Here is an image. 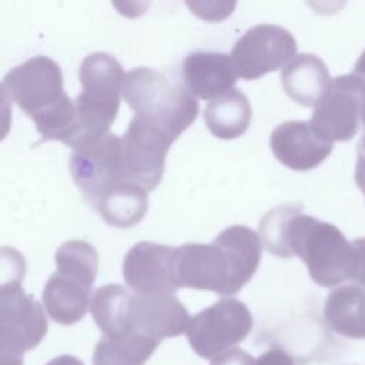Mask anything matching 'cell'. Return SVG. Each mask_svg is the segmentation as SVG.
<instances>
[{"instance_id": "8", "label": "cell", "mask_w": 365, "mask_h": 365, "mask_svg": "<svg viewBox=\"0 0 365 365\" xmlns=\"http://www.w3.org/2000/svg\"><path fill=\"white\" fill-rule=\"evenodd\" d=\"M297 48V41L287 29L264 23L247 30L235 41L230 56L238 77L257 80L288 64Z\"/></svg>"}, {"instance_id": "17", "label": "cell", "mask_w": 365, "mask_h": 365, "mask_svg": "<svg viewBox=\"0 0 365 365\" xmlns=\"http://www.w3.org/2000/svg\"><path fill=\"white\" fill-rule=\"evenodd\" d=\"M281 84L287 96L295 103L314 107L329 90L332 78L318 56L302 53L282 68Z\"/></svg>"}, {"instance_id": "29", "label": "cell", "mask_w": 365, "mask_h": 365, "mask_svg": "<svg viewBox=\"0 0 365 365\" xmlns=\"http://www.w3.org/2000/svg\"><path fill=\"white\" fill-rule=\"evenodd\" d=\"M351 242H352L354 255H355L352 279L356 281L359 285L365 287V238H356Z\"/></svg>"}, {"instance_id": "15", "label": "cell", "mask_w": 365, "mask_h": 365, "mask_svg": "<svg viewBox=\"0 0 365 365\" xmlns=\"http://www.w3.org/2000/svg\"><path fill=\"white\" fill-rule=\"evenodd\" d=\"M181 71L185 87L202 100H212L230 91L238 78L231 56L212 51L188 54Z\"/></svg>"}, {"instance_id": "19", "label": "cell", "mask_w": 365, "mask_h": 365, "mask_svg": "<svg viewBox=\"0 0 365 365\" xmlns=\"http://www.w3.org/2000/svg\"><path fill=\"white\" fill-rule=\"evenodd\" d=\"M147 194L148 191L137 182L120 181L101 194L94 208L108 225L130 228L145 217Z\"/></svg>"}, {"instance_id": "6", "label": "cell", "mask_w": 365, "mask_h": 365, "mask_svg": "<svg viewBox=\"0 0 365 365\" xmlns=\"http://www.w3.org/2000/svg\"><path fill=\"white\" fill-rule=\"evenodd\" d=\"M252 329V315L235 298H222L190 319L187 338L192 351L205 358L214 356L242 342Z\"/></svg>"}, {"instance_id": "7", "label": "cell", "mask_w": 365, "mask_h": 365, "mask_svg": "<svg viewBox=\"0 0 365 365\" xmlns=\"http://www.w3.org/2000/svg\"><path fill=\"white\" fill-rule=\"evenodd\" d=\"M70 174L84 200L94 207L104 191L120 181H127L121 138L108 131L74 148L70 158Z\"/></svg>"}, {"instance_id": "10", "label": "cell", "mask_w": 365, "mask_h": 365, "mask_svg": "<svg viewBox=\"0 0 365 365\" xmlns=\"http://www.w3.org/2000/svg\"><path fill=\"white\" fill-rule=\"evenodd\" d=\"M361 123V81L354 73L338 76L314 106L311 127L327 141H348Z\"/></svg>"}, {"instance_id": "16", "label": "cell", "mask_w": 365, "mask_h": 365, "mask_svg": "<svg viewBox=\"0 0 365 365\" xmlns=\"http://www.w3.org/2000/svg\"><path fill=\"white\" fill-rule=\"evenodd\" d=\"M214 241L222 250L228 264V295L237 294L252 278L259 265L261 240L251 228L232 225L221 231Z\"/></svg>"}, {"instance_id": "11", "label": "cell", "mask_w": 365, "mask_h": 365, "mask_svg": "<svg viewBox=\"0 0 365 365\" xmlns=\"http://www.w3.org/2000/svg\"><path fill=\"white\" fill-rule=\"evenodd\" d=\"M173 272L178 287L228 295L230 272L222 250L211 244H184L173 250Z\"/></svg>"}, {"instance_id": "21", "label": "cell", "mask_w": 365, "mask_h": 365, "mask_svg": "<svg viewBox=\"0 0 365 365\" xmlns=\"http://www.w3.org/2000/svg\"><path fill=\"white\" fill-rule=\"evenodd\" d=\"M252 107L247 96L238 90L230 91L212 98L204 110V121L210 133L221 140H234L241 137L250 127Z\"/></svg>"}, {"instance_id": "30", "label": "cell", "mask_w": 365, "mask_h": 365, "mask_svg": "<svg viewBox=\"0 0 365 365\" xmlns=\"http://www.w3.org/2000/svg\"><path fill=\"white\" fill-rule=\"evenodd\" d=\"M255 365H295L294 359L282 349L272 348L255 359Z\"/></svg>"}, {"instance_id": "13", "label": "cell", "mask_w": 365, "mask_h": 365, "mask_svg": "<svg viewBox=\"0 0 365 365\" xmlns=\"http://www.w3.org/2000/svg\"><path fill=\"white\" fill-rule=\"evenodd\" d=\"M187 308L174 292L133 294L128 312L130 329L161 342L164 338L187 332L190 324Z\"/></svg>"}, {"instance_id": "14", "label": "cell", "mask_w": 365, "mask_h": 365, "mask_svg": "<svg viewBox=\"0 0 365 365\" xmlns=\"http://www.w3.org/2000/svg\"><path fill=\"white\" fill-rule=\"evenodd\" d=\"M269 145L275 158L295 171L318 167L332 151L334 143L315 133L309 121H285L272 130Z\"/></svg>"}, {"instance_id": "9", "label": "cell", "mask_w": 365, "mask_h": 365, "mask_svg": "<svg viewBox=\"0 0 365 365\" xmlns=\"http://www.w3.org/2000/svg\"><path fill=\"white\" fill-rule=\"evenodd\" d=\"M174 140L157 125L134 115L121 137L124 177L148 192L163 178L165 157Z\"/></svg>"}, {"instance_id": "28", "label": "cell", "mask_w": 365, "mask_h": 365, "mask_svg": "<svg viewBox=\"0 0 365 365\" xmlns=\"http://www.w3.org/2000/svg\"><path fill=\"white\" fill-rule=\"evenodd\" d=\"M210 365H255V359L240 348H231L214 356Z\"/></svg>"}, {"instance_id": "4", "label": "cell", "mask_w": 365, "mask_h": 365, "mask_svg": "<svg viewBox=\"0 0 365 365\" xmlns=\"http://www.w3.org/2000/svg\"><path fill=\"white\" fill-rule=\"evenodd\" d=\"M81 93L76 97L78 138L74 148L110 131L114 123L124 84V70L108 53L88 54L78 71Z\"/></svg>"}, {"instance_id": "5", "label": "cell", "mask_w": 365, "mask_h": 365, "mask_svg": "<svg viewBox=\"0 0 365 365\" xmlns=\"http://www.w3.org/2000/svg\"><path fill=\"white\" fill-rule=\"evenodd\" d=\"M48 329L41 305L20 285V278L4 281L0 289V356L23 358Z\"/></svg>"}, {"instance_id": "35", "label": "cell", "mask_w": 365, "mask_h": 365, "mask_svg": "<svg viewBox=\"0 0 365 365\" xmlns=\"http://www.w3.org/2000/svg\"><path fill=\"white\" fill-rule=\"evenodd\" d=\"M359 81H361V123L365 128V80L359 77Z\"/></svg>"}, {"instance_id": "25", "label": "cell", "mask_w": 365, "mask_h": 365, "mask_svg": "<svg viewBox=\"0 0 365 365\" xmlns=\"http://www.w3.org/2000/svg\"><path fill=\"white\" fill-rule=\"evenodd\" d=\"M302 207L297 204L279 205L268 211L259 222V234L262 238V244L265 248L279 257V258H291V252L288 250V227L291 218L301 211Z\"/></svg>"}, {"instance_id": "18", "label": "cell", "mask_w": 365, "mask_h": 365, "mask_svg": "<svg viewBox=\"0 0 365 365\" xmlns=\"http://www.w3.org/2000/svg\"><path fill=\"white\" fill-rule=\"evenodd\" d=\"M91 304V287L54 272L44 285L43 305L48 317L63 325L78 322Z\"/></svg>"}, {"instance_id": "1", "label": "cell", "mask_w": 365, "mask_h": 365, "mask_svg": "<svg viewBox=\"0 0 365 365\" xmlns=\"http://www.w3.org/2000/svg\"><path fill=\"white\" fill-rule=\"evenodd\" d=\"M1 91L34 121L43 140L76 145V104L64 93L61 68L53 58L36 56L11 68L3 78Z\"/></svg>"}, {"instance_id": "31", "label": "cell", "mask_w": 365, "mask_h": 365, "mask_svg": "<svg viewBox=\"0 0 365 365\" xmlns=\"http://www.w3.org/2000/svg\"><path fill=\"white\" fill-rule=\"evenodd\" d=\"M305 1L315 13L324 14V16H329L339 11L346 3V0H305Z\"/></svg>"}, {"instance_id": "22", "label": "cell", "mask_w": 365, "mask_h": 365, "mask_svg": "<svg viewBox=\"0 0 365 365\" xmlns=\"http://www.w3.org/2000/svg\"><path fill=\"white\" fill-rule=\"evenodd\" d=\"M160 341L133 329L114 335H104L94 348L93 364L144 365Z\"/></svg>"}, {"instance_id": "34", "label": "cell", "mask_w": 365, "mask_h": 365, "mask_svg": "<svg viewBox=\"0 0 365 365\" xmlns=\"http://www.w3.org/2000/svg\"><path fill=\"white\" fill-rule=\"evenodd\" d=\"M358 77H361L362 80H365V50L362 51V54L359 56L355 67H354V71Z\"/></svg>"}, {"instance_id": "20", "label": "cell", "mask_w": 365, "mask_h": 365, "mask_svg": "<svg viewBox=\"0 0 365 365\" xmlns=\"http://www.w3.org/2000/svg\"><path fill=\"white\" fill-rule=\"evenodd\" d=\"M324 318L338 335L365 339V287L351 284L335 288L325 301Z\"/></svg>"}, {"instance_id": "23", "label": "cell", "mask_w": 365, "mask_h": 365, "mask_svg": "<svg viewBox=\"0 0 365 365\" xmlns=\"http://www.w3.org/2000/svg\"><path fill=\"white\" fill-rule=\"evenodd\" d=\"M133 294L118 284H107L96 289L90 311L94 322L104 335L130 331L128 312Z\"/></svg>"}, {"instance_id": "2", "label": "cell", "mask_w": 365, "mask_h": 365, "mask_svg": "<svg viewBox=\"0 0 365 365\" xmlns=\"http://www.w3.org/2000/svg\"><path fill=\"white\" fill-rule=\"evenodd\" d=\"M123 97L137 117L157 125L174 141L198 114L194 94L154 68L138 67L128 71L123 84Z\"/></svg>"}, {"instance_id": "33", "label": "cell", "mask_w": 365, "mask_h": 365, "mask_svg": "<svg viewBox=\"0 0 365 365\" xmlns=\"http://www.w3.org/2000/svg\"><path fill=\"white\" fill-rule=\"evenodd\" d=\"M46 365H84L78 358L71 355H60L57 358H53Z\"/></svg>"}, {"instance_id": "32", "label": "cell", "mask_w": 365, "mask_h": 365, "mask_svg": "<svg viewBox=\"0 0 365 365\" xmlns=\"http://www.w3.org/2000/svg\"><path fill=\"white\" fill-rule=\"evenodd\" d=\"M356 167H355V182L365 195V134L358 143L356 148Z\"/></svg>"}, {"instance_id": "12", "label": "cell", "mask_w": 365, "mask_h": 365, "mask_svg": "<svg viewBox=\"0 0 365 365\" xmlns=\"http://www.w3.org/2000/svg\"><path fill=\"white\" fill-rule=\"evenodd\" d=\"M173 247L141 241L123 261V277L135 294L175 292L180 287L173 272Z\"/></svg>"}, {"instance_id": "24", "label": "cell", "mask_w": 365, "mask_h": 365, "mask_svg": "<svg viewBox=\"0 0 365 365\" xmlns=\"http://www.w3.org/2000/svg\"><path fill=\"white\" fill-rule=\"evenodd\" d=\"M54 261L57 272L93 287L98 269V255L93 245L80 240L67 241L56 251Z\"/></svg>"}, {"instance_id": "27", "label": "cell", "mask_w": 365, "mask_h": 365, "mask_svg": "<svg viewBox=\"0 0 365 365\" xmlns=\"http://www.w3.org/2000/svg\"><path fill=\"white\" fill-rule=\"evenodd\" d=\"M153 0H111L114 9L127 19H138L147 13Z\"/></svg>"}, {"instance_id": "26", "label": "cell", "mask_w": 365, "mask_h": 365, "mask_svg": "<svg viewBox=\"0 0 365 365\" xmlns=\"http://www.w3.org/2000/svg\"><path fill=\"white\" fill-rule=\"evenodd\" d=\"M188 10L202 21L220 23L228 19L238 0H184Z\"/></svg>"}, {"instance_id": "3", "label": "cell", "mask_w": 365, "mask_h": 365, "mask_svg": "<svg viewBox=\"0 0 365 365\" xmlns=\"http://www.w3.org/2000/svg\"><path fill=\"white\" fill-rule=\"evenodd\" d=\"M287 242L291 257L297 255L305 262L315 284L331 288L352 278L354 247L335 225L301 210L291 218Z\"/></svg>"}]
</instances>
